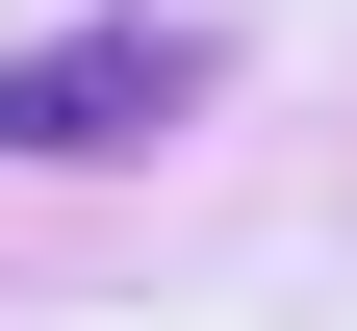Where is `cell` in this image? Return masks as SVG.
I'll use <instances>...</instances> for the list:
<instances>
[{"label":"cell","mask_w":357,"mask_h":331,"mask_svg":"<svg viewBox=\"0 0 357 331\" xmlns=\"http://www.w3.org/2000/svg\"><path fill=\"white\" fill-rule=\"evenodd\" d=\"M204 128V26H52V52H0V153H153Z\"/></svg>","instance_id":"cell-1"}]
</instances>
